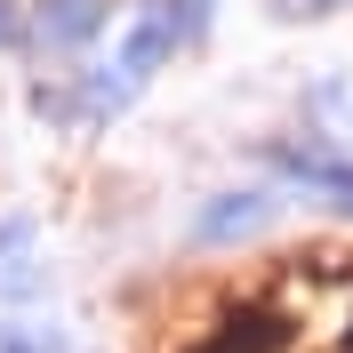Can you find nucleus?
<instances>
[{
  "instance_id": "nucleus-1",
  "label": "nucleus",
  "mask_w": 353,
  "mask_h": 353,
  "mask_svg": "<svg viewBox=\"0 0 353 353\" xmlns=\"http://www.w3.org/2000/svg\"><path fill=\"white\" fill-rule=\"evenodd\" d=\"M176 353H353V273L297 257L265 289H241L209 313V330Z\"/></svg>"
}]
</instances>
